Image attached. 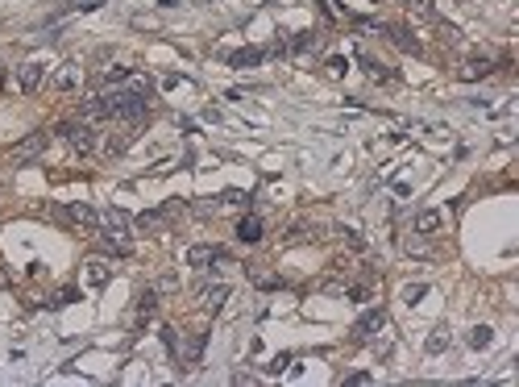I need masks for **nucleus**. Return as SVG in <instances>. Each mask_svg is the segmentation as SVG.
I'll list each match as a JSON object with an SVG mask.
<instances>
[{
	"mask_svg": "<svg viewBox=\"0 0 519 387\" xmlns=\"http://www.w3.org/2000/svg\"><path fill=\"white\" fill-rule=\"evenodd\" d=\"M104 108H108V117H117V121H142V117L150 113V96L129 92V88H113V92H104Z\"/></svg>",
	"mask_w": 519,
	"mask_h": 387,
	"instance_id": "1",
	"label": "nucleus"
},
{
	"mask_svg": "<svg viewBox=\"0 0 519 387\" xmlns=\"http://www.w3.org/2000/svg\"><path fill=\"white\" fill-rule=\"evenodd\" d=\"M59 133L67 138V146H71V150H79V155L96 150V129L88 125V121H67V125H59Z\"/></svg>",
	"mask_w": 519,
	"mask_h": 387,
	"instance_id": "2",
	"label": "nucleus"
},
{
	"mask_svg": "<svg viewBox=\"0 0 519 387\" xmlns=\"http://www.w3.org/2000/svg\"><path fill=\"white\" fill-rule=\"evenodd\" d=\"M382 329H387V313L382 308H370V313H362V321L353 325V342H374Z\"/></svg>",
	"mask_w": 519,
	"mask_h": 387,
	"instance_id": "3",
	"label": "nucleus"
},
{
	"mask_svg": "<svg viewBox=\"0 0 519 387\" xmlns=\"http://www.w3.org/2000/svg\"><path fill=\"white\" fill-rule=\"evenodd\" d=\"M204 346H208V333H191L183 346L175 350V354H179V362H183L187 371H191V366H200V358H204Z\"/></svg>",
	"mask_w": 519,
	"mask_h": 387,
	"instance_id": "4",
	"label": "nucleus"
},
{
	"mask_svg": "<svg viewBox=\"0 0 519 387\" xmlns=\"http://www.w3.org/2000/svg\"><path fill=\"white\" fill-rule=\"evenodd\" d=\"M42 84H46V67L42 63H21L17 67V88H21V92H38Z\"/></svg>",
	"mask_w": 519,
	"mask_h": 387,
	"instance_id": "5",
	"label": "nucleus"
},
{
	"mask_svg": "<svg viewBox=\"0 0 519 387\" xmlns=\"http://www.w3.org/2000/svg\"><path fill=\"white\" fill-rule=\"evenodd\" d=\"M62 217L75 221V225H84V229H100V213H96L92 204H67Z\"/></svg>",
	"mask_w": 519,
	"mask_h": 387,
	"instance_id": "6",
	"label": "nucleus"
},
{
	"mask_svg": "<svg viewBox=\"0 0 519 387\" xmlns=\"http://www.w3.org/2000/svg\"><path fill=\"white\" fill-rule=\"evenodd\" d=\"M79 84H84V67L79 63H62L59 71H55V88H59V92H75Z\"/></svg>",
	"mask_w": 519,
	"mask_h": 387,
	"instance_id": "7",
	"label": "nucleus"
},
{
	"mask_svg": "<svg viewBox=\"0 0 519 387\" xmlns=\"http://www.w3.org/2000/svg\"><path fill=\"white\" fill-rule=\"evenodd\" d=\"M42 150H46V133H30L21 146H13V162H33Z\"/></svg>",
	"mask_w": 519,
	"mask_h": 387,
	"instance_id": "8",
	"label": "nucleus"
},
{
	"mask_svg": "<svg viewBox=\"0 0 519 387\" xmlns=\"http://www.w3.org/2000/svg\"><path fill=\"white\" fill-rule=\"evenodd\" d=\"M224 300H229V284H208V288H200V304H204L208 313H220Z\"/></svg>",
	"mask_w": 519,
	"mask_h": 387,
	"instance_id": "9",
	"label": "nucleus"
},
{
	"mask_svg": "<svg viewBox=\"0 0 519 387\" xmlns=\"http://www.w3.org/2000/svg\"><path fill=\"white\" fill-rule=\"evenodd\" d=\"M220 258H224L220 246H191V250H187V267H200V271H204L208 262H220Z\"/></svg>",
	"mask_w": 519,
	"mask_h": 387,
	"instance_id": "10",
	"label": "nucleus"
},
{
	"mask_svg": "<svg viewBox=\"0 0 519 387\" xmlns=\"http://www.w3.org/2000/svg\"><path fill=\"white\" fill-rule=\"evenodd\" d=\"M387 33V38H391V42H395L399 50H403V55H420V38H416V33L411 30H403V26H395V30H382Z\"/></svg>",
	"mask_w": 519,
	"mask_h": 387,
	"instance_id": "11",
	"label": "nucleus"
},
{
	"mask_svg": "<svg viewBox=\"0 0 519 387\" xmlns=\"http://www.w3.org/2000/svg\"><path fill=\"white\" fill-rule=\"evenodd\" d=\"M104 117H108V108H104V96H88L84 104H79V121L96 125V121H104Z\"/></svg>",
	"mask_w": 519,
	"mask_h": 387,
	"instance_id": "12",
	"label": "nucleus"
},
{
	"mask_svg": "<svg viewBox=\"0 0 519 387\" xmlns=\"http://www.w3.org/2000/svg\"><path fill=\"white\" fill-rule=\"evenodd\" d=\"M494 67L486 63V59H469V63H461V71H457V79L461 84H474V79H486Z\"/></svg>",
	"mask_w": 519,
	"mask_h": 387,
	"instance_id": "13",
	"label": "nucleus"
},
{
	"mask_svg": "<svg viewBox=\"0 0 519 387\" xmlns=\"http://www.w3.org/2000/svg\"><path fill=\"white\" fill-rule=\"evenodd\" d=\"M237 237H241L245 246H258L262 242V217H241L237 221Z\"/></svg>",
	"mask_w": 519,
	"mask_h": 387,
	"instance_id": "14",
	"label": "nucleus"
},
{
	"mask_svg": "<svg viewBox=\"0 0 519 387\" xmlns=\"http://www.w3.org/2000/svg\"><path fill=\"white\" fill-rule=\"evenodd\" d=\"M84 279H88L92 288H104V284L113 279V267H108L104 258H92V262H88V271H84Z\"/></svg>",
	"mask_w": 519,
	"mask_h": 387,
	"instance_id": "15",
	"label": "nucleus"
},
{
	"mask_svg": "<svg viewBox=\"0 0 519 387\" xmlns=\"http://www.w3.org/2000/svg\"><path fill=\"white\" fill-rule=\"evenodd\" d=\"M100 229H104V233H125V229H129V217H125L121 208H108V213H100Z\"/></svg>",
	"mask_w": 519,
	"mask_h": 387,
	"instance_id": "16",
	"label": "nucleus"
},
{
	"mask_svg": "<svg viewBox=\"0 0 519 387\" xmlns=\"http://www.w3.org/2000/svg\"><path fill=\"white\" fill-rule=\"evenodd\" d=\"M358 63H362V71H366L370 79H378V84H382V79H395V71H391V67H382L378 59H370V55H358Z\"/></svg>",
	"mask_w": 519,
	"mask_h": 387,
	"instance_id": "17",
	"label": "nucleus"
},
{
	"mask_svg": "<svg viewBox=\"0 0 519 387\" xmlns=\"http://www.w3.org/2000/svg\"><path fill=\"white\" fill-rule=\"evenodd\" d=\"M465 342H469V350H486L490 342H494V329H490V325H474Z\"/></svg>",
	"mask_w": 519,
	"mask_h": 387,
	"instance_id": "18",
	"label": "nucleus"
},
{
	"mask_svg": "<svg viewBox=\"0 0 519 387\" xmlns=\"http://www.w3.org/2000/svg\"><path fill=\"white\" fill-rule=\"evenodd\" d=\"M154 308H158V291H142V296H137V321H150L154 317Z\"/></svg>",
	"mask_w": 519,
	"mask_h": 387,
	"instance_id": "19",
	"label": "nucleus"
},
{
	"mask_svg": "<svg viewBox=\"0 0 519 387\" xmlns=\"http://www.w3.org/2000/svg\"><path fill=\"white\" fill-rule=\"evenodd\" d=\"M262 59H266V50H253V46H249V50H233V55H229V63H233V67H253V63H262Z\"/></svg>",
	"mask_w": 519,
	"mask_h": 387,
	"instance_id": "20",
	"label": "nucleus"
},
{
	"mask_svg": "<svg viewBox=\"0 0 519 387\" xmlns=\"http://www.w3.org/2000/svg\"><path fill=\"white\" fill-rule=\"evenodd\" d=\"M440 229V213L436 208H424L420 217H416V233H436Z\"/></svg>",
	"mask_w": 519,
	"mask_h": 387,
	"instance_id": "21",
	"label": "nucleus"
},
{
	"mask_svg": "<svg viewBox=\"0 0 519 387\" xmlns=\"http://www.w3.org/2000/svg\"><path fill=\"white\" fill-rule=\"evenodd\" d=\"M129 75H133L129 67H108V71H104V84H108V88H125Z\"/></svg>",
	"mask_w": 519,
	"mask_h": 387,
	"instance_id": "22",
	"label": "nucleus"
},
{
	"mask_svg": "<svg viewBox=\"0 0 519 387\" xmlns=\"http://www.w3.org/2000/svg\"><path fill=\"white\" fill-rule=\"evenodd\" d=\"M445 346H449V329H432V337L424 342V350L428 354H440Z\"/></svg>",
	"mask_w": 519,
	"mask_h": 387,
	"instance_id": "23",
	"label": "nucleus"
},
{
	"mask_svg": "<svg viewBox=\"0 0 519 387\" xmlns=\"http://www.w3.org/2000/svg\"><path fill=\"white\" fill-rule=\"evenodd\" d=\"M407 9H411L416 17H428V21H436V4H432V0H407Z\"/></svg>",
	"mask_w": 519,
	"mask_h": 387,
	"instance_id": "24",
	"label": "nucleus"
},
{
	"mask_svg": "<svg viewBox=\"0 0 519 387\" xmlns=\"http://www.w3.org/2000/svg\"><path fill=\"white\" fill-rule=\"evenodd\" d=\"M424 296H428L424 284H411V288H403V304H420Z\"/></svg>",
	"mask_w": 519,
	"mask_h": 387,
	"instance_id": "25",
	"label": "nucleus"
},
{
	"mask_svg": "<svg viewBox=\"0 0 519 387\" xmlns=\"http://www.w3.org/2000/svg\"><path fill=\"white\" fill-rule=\"evenodd\" d=\"M129 142H133L129 133H121V138H108V155H125V150H129Z\"/></svg>",
	"mask_w": 519,
	"mask_h": 387,
	"instance_id": "26",
	"label": "nucleus"
},
{
	"mask_svg": "<svg viewBox=\"0 0 519 387\" xmlns=\"http://www.w3.org/2000/svg\"><path fill=\"white\" fill-rule=\"evenodd\" d=\"M224 204H237V208H245V204H249V196L237 192V188H229V192H224Z\"/></svg>",
	"mask_w": 519,
	"mask_h": 387,
	"instance_id": "27",
	"label": "nucleus"
},
{
	"mask_svg": "<svg viewBox=\"0 0 519 387\" xmlns=\"http://www.w3.org/2000/svg\"><path fill=\"white\" fill-rule=\"evenodd\" d=\"M316 46V33H300L295 42H291V50H312Z\"/></svg>",
	"mask_w": 519,
	"mask_h": 387,
	"instance_id": "28",
	"label": "nucleus"
},
{
	"mask_svg": "<svg viewBox=\"0 0 519 387\" xmlns=\"http://www.w3.org/2000/svg\"><path fill=\"white\" fill-rule=\"evenodd\" d=\"M162 346L175 354V350H179V333H175V329H162Z\"/></svg>",
	"mask_w": 519,
	"mask_h": 387,
	"instance_id": "29",
	"label": "nucleus"
},
{
	"mask_svg": "<svg viewBox=\"0 0 519 387\" xmlns=\"http://www.w3.org/2000/svg\"><path fill=\"white\" fill-rule=\"evenodd\" d=\"M158 221H162V217H158V213H142V217H137V221H133V225H137V229H154V225H158Z\"/></svg>",
	"mask_w": 519,
	"mask_h": 387,
	"instance_id": "30",
	"label": "nucleus"
},
{
	"mask_svg": "<svg viewBox=\"0 0 519 387\" xmlns=\"http://www.w3.org/2000/svg\"><path fill=\"white\" fill-rule=\"evenodd\" d=\"M283 242H307V225H291V233H283Z\"/></svg>",
	"mask_w": 519,
	"mask_h": 387,
	"instance_id": "31",
	"label": "nucleus"
},
{
	"mask_svg": "<svg viewBox=\"0 0 519 387\" xmlns=\"http://www.w3.org/2000/svg\"><path fill=\"white\" fill-rule=\"evenodd\" d=\"M345 296H349L353 304H366V300H370V288H362V284H358V288H349Z\"/></svg>",
	"mask_w": 519,
	"mask_h": 387,
	"instance_id": "32",
	"label": "nucleus"
},
{
	"mask_svg": "<svg viewBox=\"0 0 519 387\" xmlns=\"http://www.w3.org/2000/svg\"><path fill=\"white\" fill-rule=\"evenodd\" d=\"M403 250H407V254H428V246L416 242V237H403Z\"/></svg>",
	"mask_w": 519,
	"mask_h": 387,
	"instance_id": "33",
	"label": "nucleus"
},
{
	"mask_svg": "<svg viewBox=\"0 0 519 387\" xmlns=\"http://www.w3.org/2000/svg\"><path fill=\"white\" fill-rule=\"evenodd\" d=\"M75 296H79L75 288H62L59 296H55V304H59V308H62V304H75Z\"/></svg>",
	"mask_w": 519,
	"mask_h": 387,
	"instance_id": "34",
	"label": "nucleus"
},
{
	"mask_svg": "<svg viewBox=\"0 0 519 387\" xmlns=\"http://www.w3.org/2000/svg\"><path fill=\"white\" fill-rule=\"evenodd\" d=\"M345 59H329V75H333V79H341V75H345Z\"/></svg>",
	"mask_w": 519,
	"mask_h": 387,
	"instance_id": "35",
	"label": "nucleus"
},
{
	"mask_svg": "<svg viewBox=\"0 0 519 387\" xmlns=\"http://www.w3.org/2000/svg\"><path fill=\"white\" fill-rule=\"evenodd\" d=\"M287 362H291V358H287V354H278L275 362H270V366H266V371H270V375H278V371H287Z\"/></svg>",
	"mask_w": 519,
	"mask_h": 387,
	"instance_id": "36",
	"label": "nucleus"
},
{
	"mask_svg": "<svg viewBox=\"0 0 519 387\" xmlns=\"http://www.w3.org/2000/svg\"><path fill=\"white\" fill-rule=\"evenodd\" d=\"M403 4H407V0H403Z\"/></svg>",
	"mask_w": 519,
	"mask_h": 387,
	"instance_id": "37",
	"label": "nucleus"
}]
</instances>
